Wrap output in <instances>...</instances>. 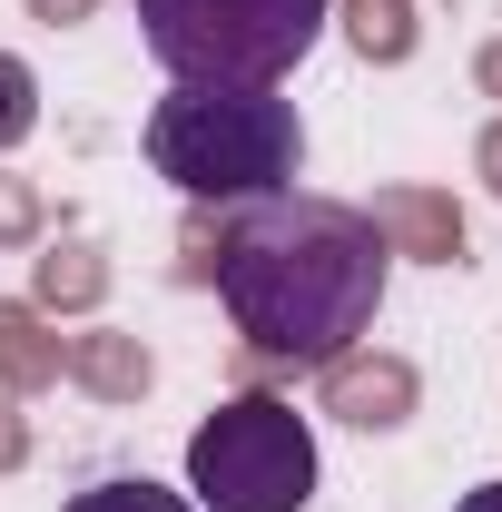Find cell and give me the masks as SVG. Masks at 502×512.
I'll list each match as a JSON object with an SVG mask.
<instances>
[{"label":"cell","mask_w":502,"mask_h":512,"mask_svg":"<svg viewBox=\"0 0 502 512\" xmlns=\"http://www.w3.org/2000/svg\"><path fill=\"white\" fill-rule=\"evenodd\" d=\"M148 168L178 197L247 207V197L296 188V168H306V119H296V99H276V89H197V79H178V89L148 109Z\"/></svg>","instance_id":"cell-2"},{"label":"cell","mask_w":502,"mask_h":512,"mask_svg":"<svg viewBox=\"0 0 502 512\" xmlns=\"http://www.w3.org/2000/svg\"><path fill=\"white\" fill-rule=\"evenodd\" d=\"M69 365L99 384V394H138V384H148V355H138L128 335H79V355H69Z\"/></svg>","instance_id":"cell-8"},{"label":"cell","mask_w":502,"mask_h":512,"mask_svg":"<svg viewBox=\"0 0 502 512\" xmlns=\"http://www.w3.org/2000/svg\"><path fill=\"white\" fill-rule=\"evenodd\" d=\"M355 50H365V60H404V50H414L404 0H355Z\"/></svg>","instance_id":"cell-9"},{"label":"cell","mask_w":502,"mask_h":512,"mask_svg":"<svg viewBox=\"0 0 502 512\" xmlns=\"http://www.w3.org/2000/svg\"><path fill=\"white\" fill-rule=\"evenodd\" d=\"M30 128H40V79H30V69L0 50V148H20Z\"/></svg>","instance_id":"cell-10"},{"label":"cell","mask_w":502,"mask_h":512,"mask_svg":"<svg viewBox=\"0 0 502 512\" xmlns=\"http://www.w3.org/2000/svg\"><path fill=\"white\" fill-rule=\"evenodd\" d=\"M0 375H60V345H30V316L20 306H0Z\"/></svg>","instance_id":"cell-11"},{"label":"cell","mask_w":502,"mask_h":512,"mask_svg":"<svg viewBox=\"0 0 502 512\" xmlns=\"http://www.w3.org/2000/svg\"><path fill=\"white\" fill-rule=\"evenodd\" d=\"M384 227L345 197H247L237 227L217 237V296L256 355L276 365H335L375 335L384 306Z\"/></svg>","instance_id":"cell-1"},{"label":"cell","mask_w":502,"mask_h":512,"mask_svg":"<svg viewBox=\"0 0 502 512\" xmlns=\"http://www.w3.org/2000/svg\"><path fill=\"white\" fill-rule=\"evenodd\" d=\"M335 0H138V40L168 79L197 89H276L325 40Z\"/></svg>","instance_id":"cell-3"},{"label":"cell","mask_w":502,"mask_h":512,"mask_svg":"<svg viewBox=\"0 0 502 512\" xmlns=\"http://www.w3.org/2000/svg\"><path fill=\"white\" fill-rule=\"evenodd\" d=\"M375 227H384V247H394V237H414L424 256H463V217H453V207H434V197H384Z\"/></svg>","instance_id":"cell-6"},{"label":"cell","mask_w":502,"mask_h":512,"mask_svg":"<svg viewBox=\"0 0 502 512\" xmlns=\"http://www.w3.org/2000/svg\"><path fill=\"white\" fill-rule=\"evenodd\" d=\"M30 10H40V20H79L89 0H30Z\"/></svg>","instance_id":"cell-15"},{"label":"cell","mask_w":502,"mask_h":512,"mask_svg":"<svg viewBox=\"0 0 502 512\" xmlns=\"http://www.w3.org/2000/svg\"><path fill=\"white\" fill-rule=\"evenodd\" d=\"M89 286H99V266H89L79 247H50V266H40V296H89Z\"/></svg>","instance_id":"cell-12"},{"label":"cell","mask_w":502,"mask_h":512,"mask_svg":"<svg viewBox=\"0 0 502 512\" xmlns=\"http://www.w3.org/2000/svg\"><path fill=\"white\" fill-rule=\"evenodd\" d=\"M188 503L197 512H306L315 503V434L296 404L237 394L188 434Z\"/></svg>","instance_id":"cell-4"},{"label":"cell","mask_w":502,"mask_h":512,"mask_svg":"<svg viewBox=\"0 0 502 512\" xmlns=\"http://www.w3.org/2000/svg\"><path fill=\"white\" fill-rule=\"evenodd\" d=\"M483 79H493V89H502V50H493V60H483Z\"/></svg>","instance_id":"cell-18"},{"label":"cell","mask_w":502,"mask_h":512,"mask_svg":"<svg viewBox=\"0 0 502 512\" xmlns=\"http://www.w3.org/2000/svg\"><path fill=\"white\" fill-rule=\"evenodd\" d=\"M0 227H30V197L10 188V178H0Z\"/></svg>","instance_id":"cell-13"},{"label":"cell","mask_w":502,"mask_h":512,"mask_svg":"<svg viewBox=\"0 0 502 512\" xmlns=\"http://www.w3.org/2000/svg\"><path fill=\"white\" fill-rule=\"evenodd\" d=\"M483 168H493V188H502V128H493V138H483Z\"/></svg>","instance_id":"cell-17"},{"label":"cell","mask_w":502,"mask_h":512,"mask_svg":"<svg viewBox=\"0 0 502 512\" xmlns=\"http://www.w3.org/2000/svg\"><path fill=\"white\" fill-rule=\"evenodd\" d=\"M0 463H20V424H10V404H0Z\"/></svg>","instance_id":"cell-16"},{"label":"cell","mask_w":502,"mask_h":512,"mask_svg":"<svg viewBox=\"0 0 502 512\" xmlns=\"http://www.w3.org/2000/svg\"><path fill=\"white\" fill-rule=\"evenodd\" d=\"M325 394H335L345 424H404L414 375H404V365H355V355H335V365H325Z\"/></svg>","instance_id":"cell-5"},{"label":"cell","mask_w":502,"mask_h":512,"mask_svg":"<svg viewBox=\"0 0 502 512\" xmlns=\"http://www.w3.org/2000/svg\"><path fill=\"white\" fill-rule=\"evenodd\" d=\"M453 512H502V483H473V493H463Z\"/></svg>","instance_id":"cell-14"},{"label":"cell","mask_w":502,"mask_h":512,"mask_svg":"<svg viewBox=\"0 0 502 512\" xmlns=\"http://www.w3.org/2000/svg\"><path fill=\"white\" fill-rule=\"evenodd\" d=\"M69 512H197V503H188V493H168V483H148V473H109V483L69 493Z\"/></svg>","instance_id":"cell-7"}]
</instances>
